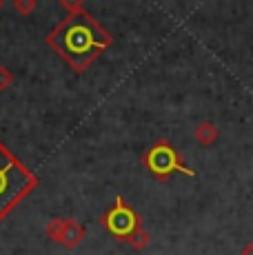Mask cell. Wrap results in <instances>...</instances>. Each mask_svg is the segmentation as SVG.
Returning a JSON list of instances; mask_svg holds the SVG:
<instances>
[{
	"label": "cell",
	"instance_id": "obj_5",
	"mask_svg": "<svg viewBox=\"0 0 253 255\" xmlns=\"http://www.w3.org/2000/svg\"><path fill=\"white\" fill-rule=\"evenodd\" d=\"M196 140H198V144H202V146H211V144H216V140L220 138V131H218V127L213 125V122H200V125L196 127Z\"/></svg>",
	"mask_w": 253,
	"mask_h": 255
},
{
	"label": "cell",
	"instance_id": "obj_6",
	"mask_svg": "<svg viewBox=\"0 0 253 255\" xmlns=\"http://www.w3.org/2000/svg\"><path fill=\"white\" fill-rule=\"evenodd\" d=\"M240 255H253V242H247L245 247H242V251Z\"/></svg>",
	"mask_w": 253,
	"mask_h": 255
},
{
	"label": "cell",
	"instance_id": "obj_4",
	"mask_svg": "<svg viewBox=\"0 0 253 255\" xmlns=\"http://www.w3.org/2000/svg\"><path fill=\"white\" fill-rule=\"evenodd\" d=\"M105 224L118 238H131L135 231H140V218L135 215L133 209L126 207L123 200H118L116 209L109 211V215L105 218Z\"/></svg>",
	"mask_w": 253,
	"mask_h": 255
},
{
	"label": "cell",
	"instance_id": "obj_2",
	"mask_svg": "<svg viewBox=\"0 0 253 255\" xmlns=\"http://www.w3.org/2000/svg\"><path fill=\"white\" fill-rule=\"evenodd\" d=\"M36 186V178L0 144V220L9 215L29 191Z\"/></svg>",
	"mask_w": 253,
	"mask_h": 255
},
{
	"label": "cell",
	"instance_id": "obj_3",
	"mask_svg": "<svg viewBox=\"0 0 253 255\" xmlns=\"http://www.w3.org/2000/svg\"><path fill=\"white\" fill-rule=\"evenodd\" d=\"M144 166L155 175L158 180H167L171 173H187L189 178H196V171L189 169L182 162V155L171 146V142L158 140L151 149L144 153Z\"/></svg>",
	"mask_w": 253,
	"mask_h": 255
},
{
	"label": "cell",
	"instance_id": "obj_1",
	"mask_svg": "<svg viewBox=\"0 0 253 255\" xmlns=\"http://www.w3.org/2000/svg\"><path fill=\"white\" fill-rule=\"evenodd\" d=\"M109 33L89 13L82 11L65 18L60 27L49 36V45L78 71L89 65L102 49L109 47Z\"/></svg>",
	"mask_w": 253,
	"mask_h": 255
}]
</instances>
